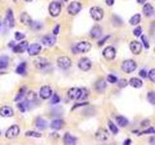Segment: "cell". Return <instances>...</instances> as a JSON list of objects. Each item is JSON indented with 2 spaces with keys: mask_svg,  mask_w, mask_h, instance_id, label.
Here are the masks:
<instances>
[{
  "mask_svg": "<svg viewBox=\"0 0 155 145\" xmlns=\"http://www.w3.org/2000/svg\"><path fill=\"white\" fill-rule=\"evenodd\" d=\"M20 134V127L18 125H13L6 131V137L7 138H15L19 135Z\"/></svg>",
  "mask_w": 155,
  "mask_h": 145,
  "instance_id": "cell-7",
  "label": "cell"
},
{
  "mask_svg": "<svg viewBox=\"0 0 155 145\" xmlns=\"http://www.w3.org/2000/svg\"><path fill=\"white\" fill-rule=\"evenodd\" d=\"M139 74H140V77H141L143 78H145V77H147V72L145 71V70H141V71L139 72Z\"/></svg>",
  "mask_w": 155,
  "mask_h": 145,
  "instance_id": "cell-47",
  "label": "cell"
},
{
  "mask_svg": "<svg viewBox=\"0 0 155 145\" xmlns=\"http://www.w3.org/2000/svg\"><path fill=\"white\" fill-rule=\"evenodd\" d=\"M108 125H109V128H110L111 131L114 134H118V129H117V127L115 126V124H114V122L109 121V122H108Z\"/></svg>",
  "mask_w": 155,
  "mask_h": 145,
  "instance_id": "cell-34",
  "label": "cell"
},
{
  "mask_svg": "<svg viewBox=\"0 0 155 145\" xmlns=\"http://www.w3.org/2000/svg\"><path fill=\"white\" fill-rule=\"evenodd\" d=\"M146 98H147V101L150 104H155V92H153V91L148 92L147 96H146Z\"/></svg>",
  "mask_w": 155,
  "mask_h": 145,
  "instance_id": "cell-35",
  "label": "cell"
},
{
  "mask_svg": "<svg viewBox=\"0 0 155 145\" xmlns=\"http://www.w3.org/2000/svg\"><path fill=\"white\" fill-rule=\"evenodd\" d=\"M51 95H53V90H51V88L49 85L43 86L40 89V96H41L42 99L47 100V99L50 98Z\"/></svg>",
  "mask_w": 155,
  "mask_h": 145,
  "instance_id": "cell-14",
  "label": "cell"
},
{
  "mask_svg": "<svg viewBox=\"0 0 155 145\" xmlns=\"http://www.w3.org/2000/svg\"><path fill=\"white\" fill-rule=\"evenodd\" d=\"M35 126H36V128H38L39 130H45V129H47L48 124H47V122L45 120H43L42 118H38V119L36 120Z\"/></svg>",
  "mask_w": 155,
  "mask_h": 145,
  "instance_id": "cell-29",
  "label": "cell"
},
{
  "mask_svg": "<svg viewBox=\"0 0 155 145\" xmlns=\"http://www.w3.org/2000/svg\"><path fill=\"white\" fill-rule=\"evenodd\" d=\"M128 84V82H127V80H120L119 81H118V87L119 88H124V87H126V85Z\"/></svg>",
  "mask_w": 155,
  "mask_h": 145,
  "instance_id": "cell-46",
  "label": "cell"
},
{
  "mask_svg": "<svg viewBox=\"0 0 155 145\" xmlns=\"http://www.w3.org/2000/svg\"><path fill=\"white\" fill-rule=\"evenodd\" d=\"M24 1H26V2H31V1H33V0H24Z\"/></svg>",
  "mask_w": 155,
  "mask_h": 145,
  "instance_id": "cell-56",
  "label": "cell"
},
{
  "mask_svg": "<svg viewBox=\"0 0 155 145\" xmlns=\"http://www.w3.org/2000/svg\"><path fill=\"white\" fill-rule=\"evenodd\" d=\"M146 0H137V2L139 4H144Z\"/></svg>",
  "mask_w": 155,
  "mask_h": 145,
  "instance_id": "cell-54",
  "label": "cell"
},
{
  "mask_svg": "<svg viewBox=\"0 0 155 145\" xmlns=\"http://www.w3.org/2000/svg\"><path fill=\"white\" fill-rule=\"evenodd\" d=\"M9 64V58L7 56L0 57V69H5Z\"/></svg>",
  "mask_w": 155,
  "mask_h": 145,
  "instance_id": "cell-32",
  "label": "cell"
},
{
  "mask_svg": "<svg viewBox=\"0 0 155 145\" xmlns=\"http://www.w3.org/2000/svg\"><path fill=\"white\" fill-rule=\"evenodd\" d=\"M121 69H122V71L125 72L126 74H130V73H133L137 69V64L134 60L128 59L122 63Z\"/></svg>",
  "mask_w": 155,
  "mask_h": 145,
  "instance_id": "cell-2",
  "label": "cell"
},
{
  "mask_svg": "<svg viewBox=\"0 0 155 145\" xmlns=\"http://www.w3.org/2000/svg\"><path fill=\"white\" fill-rule=\"evenodd\" d=\"M42 43L44 44L47 47H53L55 43H56V38H55V35H46V36L43 37Z\"/></svg>",
  "mask_w": 155,
  "mask_h": 145,
  "instance_id": "cell-12",
  "label": "cell"
},
{
  "mask_svg": "<svg viewBox=\"0 0 155 145\" xmlns=\"http://www.w3.org/2000/svg\"><path fill=\"white\" fill-rule=\"evenodd\" d=\"M59 102H60V98H59V96L57 94H53V96H51V104H56Z\"/></svg>",
  "mask_w": 155,
  "mask_h": 145,
  "instance_id": "cell-45",
  "label": "cell"
},
{
  "mask_svg": "<svg viewBox=\"0 0 155 145\" xmlns=\"http://www.w3.org/2000/svg\"><path fill=\"white\" fill-rule=\"evenodd\" d=\"M63 141H64V144H67V145H74L77 143V138L75 137H73L69 133L65 134L63 137Z\"/></svg>",
  "mask_w": 155,
  "mask_h": 145,
  "instance_id": "cell-22",
  "label": "cell"
},
{
  "mask_svg": "<svg viewBox=\"0 0 155 145\" xmlns=\"http://www.w3.org/2000/svg\"><path fill=\"white\" fill-rule=\"evenodd\" d=\"M141 33H143V28H141V26H138L137 28L134 29V31H133V34H134V36L136 37H140Z\"/></svg>",
  "mask_w": 155,
  "mask_h": 145,
  "instance_id": "cell-41",
  "label": "cell"
},
{
  "mask_svg": "<svg viewBox=\"0 0 155 145\" xmlns=\"http://www.w3.org/2000/svg\"><path fill=\"white\" fill-rule=\"evenodd\" d=\"M81 10V4L78 1H74V2H71L69 4V6L67 8V11L70 15L72 16H75L77 14H79Z\"/></svg>",
  "mask_w": 155,
  "mask_h": 145,
  "instance_id": "cell-5",
  "label": "cell"
},
{
  "mask_svg": "<svg viewBox=\"0 0 155 145\" xmlns=\"http://www.w3.org/2000/svg\"><path fill=\"white\" fill-rule=\"evenodd\" d=\"M143 12H144V14L145 17H151L153 15V13H154V9L149 3H146L144 5Z\"/></svg>",
  "mask_w": 155,
  "mask_h": 145,
  "instance_id": "cell-26",
  "label": "cell"
},
{
  "mask_svg": "<svg viewBox=\"0 0 155 145\" xmlns=\"http://www.w3.org/2000/svg\"><path fill=\"white\" fill-rule=\"evenodd\" d=\"M109 38H110L109 36H107L106 38H104V39H103V40H102V41H100V42H98V45H99V46H102V45H103V44H104V43H105V42H106V41L108 40V39H109Z\"/></svg>",
  "mask_w": 155,
  "mask_h": 145,
  "instance_id": "cell-51",
  "label": "cell"
},
{
  "mask_svg": "<svg viewBox=\"0 0 155 145\" xmlns=\"http://www.w3.org/2000/svg\"><path fill=\"white\" fill-rule=\"evenodd\" d=\"M130 50L134 54H140L143 50V45L138 41H132L130 43Z\"/></svg>",
  "mask_w": 155,
  "mask_h": 145,
  "instance_id": "cell-15",
  "label": "cell"
},
{
  "mask_svg": "<svg viewBox=\"0 0 155 145\" xmlns=\"http://www.w3.org/2000/svg\"><path fill=\"white\" fill-rule=\"evenodd\" d=\"M107 80L109 81L110 83H116L118 81L117 77H116L114 74H109V76L107 77Z\"/></svg>",
  "mask_w": 155,
  "mask_h": 145,
  "instance_id": "cell-40",
  "label": "cell"
},
{
  "mask_svg": "<svg viewBox=\"0 0 155 145\" xmlns=\"http://www.w3.org/2000/svg\"><path fill=\"white\" fill-rule=\"evenodd\" d=\"M150 143H151V144H155V137H151V138H150Z\"/></svg>",
  "mask_w": 155,
  "mask_h": 145,
  "instance_id": "cell-55",
  "label": "cell"
},
{
  "mask_svg": "<svg viewBox=\"0 0 155 145\" xmlns=\"http://www.w3.org/2000/svg\"><path fill=\"white\" fill-rule=\"evenodd\" d=\"M106 4L108 6H113L114 4V0H106Z\"/></svg>",
  "mask_w": 155,
  "mask_h": 145,
  "instance_id": "cell-50",
  "label": "cell"
},
{
  "mask_svg": "<svg viewBox=\"0 0 155 145\" xmlns=\"http://www.w3.org/2000/svg\"><path fill=\"white\" fill-rule=\"evenodd\" d=\"M5 24L9 28H13L15 26V19H14V14H13V11L11 9L7 11V14L5 17V20H4Z\"/></svg>",
  "mask_w": 155,
  "mask_h": 145,
  "instance_id": "cell-11",
  "label": "cell"
},
{
  "mask_svg": "<svg viewBox=\"0 0 155 145\" xmlns=\"http://www.w3.org/2000/svg\"><path fill=\"white\" fill-rule=\"evenodd\" d=\"M64 126V122L62 119H54L50 123V128L53 130H61Z\"/></svg>",
  "mask_w": 155,
  "mask_h": 145,
  "instance_id": "cell-23",
  "label": "cell"
},
{
  "mask_svg": "<svg viewBox=\"0 0 155 145\" xmlns=\"http://www.w3.org/2000/svg\"><path fill=\"white\" fill-rule=\"evenodd\" d=\"M42 50V47L41 45H39L37 43H34L32 45L28 46L27 47V51H28V54L31 55V56H36L41 52Z\"/></svg>",
  "mask_w": 155,
  "mask_h": 145,
  "instance_id": "cell-10",
  "label": "cell"
},
{
  "mask_svg": "<svg viewBox=\"0 0 155 145\" xmlns=\"http://www.w3.org/2000/svg\"><path fill=\"white\" fill-rule=\"evenodd\" d=\"M115 120L119 127H126L128 125V119L124 116H116Z\"/></svg>",
  "mask_w": 155,
  "mask_h": 145,
  "instance_id": "cell-28",
  "label": "cell"
},
{
  "mask_svg": "<svg viewBox=\"0 0 155 145\" xmlns=\"http://www.w3.org/2000/svg\"><path fill=\"white\" fill-rule=\"evenodd\" d=\"M90 16L94 20L99 21L104 17V11L100 7H92L90 9Z\"/></svg>",
  "mask_w": 155,
  "mask_h": 145,
  "instance_id": "cell-4",
  "label": "cell"
},
{
  "mask_svg": "<svg viewBox=\"0 0 155 145\" xmlns=\"http://www.w3.org/2000/svg\"><path fill=\"white\" fill-rule=\"evenodd\" d=\"M0 115L2 117H12L14 115V111H13V108L8 107V105H4L1 108H0Z\"/></svg>",
  "mask_w": 155,
  "mask_h": 145,
  "instance_id": "cell-18",
  "label": "cell"
},
{
  "mask_svg": "<svg viewBox=\"0 0 155 145\" xmlns=\"http://www.w3.org/2000/svg\"><path fill=\"white\" fill-rule=\"evenodd\" d=\"M0 20H1V19H0Z\"/></svg>",
  "mask_w": 155,
  "mask_h": 145,
  "instance_id": "cell-59",
  "label": "cell"
},
{
  "mask_svg": "<svg viewBox=\"0 0 155 145\" xmlns=\"http://www.w3.org/2000/svg\"><path fill=\"white\" fill-rule=\"evenodd\" d=\"M107 87V83L104 80H99L96 83H95V90L99 93H102V92H104L105 89Z\"/></svg>",
  "mask_w": 155,
  "mask_h": 145,
  "instance_id": "cell-24",
  "label": "cell"
},
{
  "mask_svg": "<svg viewBox=\"0 0 155 145\" xmlns=\"http://www.w3.org/2000/svg\"><path fill=\"white\" fill-rule=\"evenodd\" d=\"M129 84L132 87H134V88H141V87L143 86V81H141L140 78L132 77L130 78V80H129Z\"/></svg>",
  "mask_w": 155,
  "mask_h": 145,
  "instance_id": "cell-27",
  "label": "cell"
},
{
  "mask_svg": "<svg viewBox=\"0 0 155 145\" xmlns=\"http://www.w3.org/2000/svg\"><path fill=\"white\" fill-rule=\"evenodd\" d=\"M30 27H31L33 30H39V29H41L43 27V24L41 23H39V21H34V23L32 21Z\"/></svg>",
  "mask_w": 155,
  "mask_h": 145,
  "instance_id": "cell-38",
  "label": "cell"
},
{
  "mask_svg": "<svg viewBox=\"0 0 155 145\" xmlns=\"http://www.w3.org/2000/svg\"><path fill=\"white\" fill-rule=\"evenodd\" d=\"M79 68L84 72H87L91 68V61L88 58H81L79 61Z\"/></svg>",
  "mask_w": 155,
  "mask_h": 145,
  "instance_id": "cell-13",
  "label": "cell"
},
{
  "mask_svg": "<svg viewBox=\"0 0 155 145\" xmlns=\"http://www.w3.org/2000/svg\"><path fill=\"white\" fill-rule=\"evenodd\" d=\"M131 143H132L131 139H126L125 141L123 142V144H124V145H129V144H131Z\"/></svg>",
  "mask_w": 155,
  "mask_h": 145,
  "instance_id": "cell-53",
  "label": "cell"
},
{
  "mask_svg": "<svg viewBox=\"0 0 155 145\" xmlns=\"http://www.w3.org/2000/svg\"><path fill=\"white\" fill-rule=\"evenodd\" d=\"M20 23L25 26H30L32 23V19L30 17V16L27 14V13H23V14H20Z\"/></svg>",
  "mask_w": 155,
  "mask_h": 145,
  "instance_id": "cell-19",
  "label": "cell"
},
{
  "mask_svg": "<svg viewBox=\"0 0 155 145\" xmlns=\"http://www.w3.org/2000/svg\"><path fill=\"white\" fill-rule=\"evenodd\" d=\"M141 42H143L144 47L145 48H149V43H148L147 38H146L144 35H141Z\"/></svg>",
  "mask_w": 155,
  "mask_h": 145,
  "instance_id": "cell-44",
  "label": "cell"
},
{
  "mask_svg": "<svg viewBox=\"0 0 155 145\" xmlns=\"http://www.w3.org/2000/svg\"><path fill=\"white\" fill-rule=\"evenodd\" d=\"M95 137L98 140H100V141H106L108 137H109V134H108V131L105 129H100L96 133Z\"/></svg>",
  "mask_w": 155,
  "mask_h": 145,
  "instance_id": "cell-20",
  "label": "cell"
},
{
  "mask_svg": "<svg viewBox=\"0 0 155 145\" xmlns=\"http://www.w3.org/2000/svg\"><path fill=\"white\" fill-rule=\"evenodd\" d=\"M59 30H60V25L59 24H56V25H55L54 29H53V35H55V36H56V35L59 33Z\"/></svg>",
  "mask_w": 155,
  "mask_h": 145,
  "instance_id": "cell-48",
  "label": "cell"
},
{
  "mask_svg": "<svg viewBox=\"0 0 155 145\" xmlns=\"http://www.w3.org/2000/svg\"><path fill=\"white\" fill-rule=\"evenodd\" d=\"M89 95V91L87 88H81V95L80 100H85Z\"/></svg>",
  "mask_w": 155,
  "mask_h": 145,
  "instance_id": "cell-39",
  "label": "cell"
},
{
  "mask_svg": "<svg viewBox=\"0 0 155 145\" xmlns=\"http://www.w3.org/2000/svg\"><path fill=\"white\" fill-rule=\"evenodd\" d=\"M36 100H37V94L35 93V92H33V91L28 92V93L26 94V101H25L27 105H28V108H29V104H33L34 102H36Z\"/></svg>",
  "mask_w": 155,
  "mask_h": 145,
  "instance_id": "cell-25",
  "label": "cell"
},
{
  "mask_svg": "<svg viewBox=\"0 0 155 145\" xmlns=\"http://www.w3.org/2000/svg\"><path fill=\"white\" fill-rule=\"evenodd\" d=\"M102 35V28L100 26H93L92 29L90 30V36H91L93 39H98L100 38Z\"/></svg>",
  "mask_w": 155,
  "mask_h": 145,
  "instance_id": "cell-21",
  "label": "cell"
},
{
  "mask_svg": "<svg viewBox=\"0 0 155 145\" xmlns=\"http://www.w3.org/2000/svg\"><path fill=\"white\" fill-rule=\"evenodd\" d=\"M91 47H92L91 44L88 42H81L74 47L73 52H74V53H78V52H79V53H87V52L90 50Z\"/></svg>",
  "mask_w": 155,
  "mask_h": 145,
  "instance_id": "cell-1",
  "label": "cell"
},
{
  "mask_svg": "<svg viewBox=\"0 0 155 145\" xmlns=\"http://www.w3.org/2000/svg\"><path fill=\"white\" fill-rule=\"evenodd\" d=\"M141 17L140 14H136L133 16L130 20H129V23H130L131 25H137V24H139L141 23Z\"/></svg>",
  "mask_w": 155,
  "mask_h": 145,
  "instance_id": "cell-30",
  "label": "cell"
},
{
  "mask_svg": "<svg viewBox=\"0 0 155 145\" xmlns=\"http://www.w3.org/2000/svg\"><path fill=\"white\" fill-rule=\"evenodd\" d=\"M61 9L62 6L61 4L57 1H53L50 4L49 6V12H50V15L53 17H56L59 16V14L61 13Z\"/></svg>",
  "mask_w": 155,
  "mask_h": 145,
  "instance_id": "cell-3",
  "label": "cell"
},
{
  "mask_svg": "<svg viewBox=\"0 0 155 145\" xmlns=\"http://www.w3.org/2000/svg\"><path fill=\"white\" fill-rule=\"evenodd\" d=\"M85 104H87V103H83V104H76L75 107H73L72 108V110H75V109L78 107H81V105H85Z\"/></svg>",
  "mask_w": 155,
  "mask_h": 145,
  "instance_id": "cell-52",
  "label": "cell"
},
{
  "mask_svg": "<svg viewBox=\"0 0 155 145\" xmlns=\"http://www.w3.org/2000/svg\"><path fill=\"white\" fill-rule=\"evenodd\" d=\"M143 134H155V130H154L153 128H149L147 131H144Z\"/></svg>",
  "mask_w": 155,
  "mask_h": 145,
  "instance_id": "cell-49",
  "label": "cell"
},
{
  "mask_svg": "<svg viewBox=\"0 0 155 145\" xmlns=\"http://www.w3.org/2000/svg\"><path fill=\"white\" fill-rule=\"evenodd\" d=\"M16 73L18 74H25V73H26V63H20L17 68Z\"/></svg>",
  "mask_w": 155,
  "mask_h": 145,
  "instance_id": "cell-31",
  "label": "cell"
},
{
  "mask_svg": "<svg viewBox=\"0 0 155 145\" xmlns=\"http://www.w3.org/2000/svg\"><path fill=\"white\" fill-rule=\"evenodd\" d=\"M64 1H65V2H67V1H68V0H64Z\"/></svg>",
  "mask_w": 155,
  "mask_h": 145,
  "instance_id": "cell-57",
  "label": "cell"
},
{
  "mask_svg": "<svg viewBox=\"0 0 155 145\" xmlns=\"http://www.w3.org/2000/svg\"><path fill=\"white\" fill-rule=\"evenodd\" d=\"M0 135H1V131H0Z\"/></svg>",
  "mask_w": 155,
  "mask_h": 145,
  "instance_id": "cell-58",
  "label": "cell"
},
{
  "mask_svg": "<svg viewBox=\"0 0 155 145\" xmlns=\"http://www.w3.org/2000/svg\"><path fill=\"white\" fill-rule=\"evenodd\" d=\"M81 95V88H71L68 90V98L72 101L80 100Z\"/></svg>",
  "mask_w": 155,
  "mask_h": 145,
  "instance_id": "cell-9",
  "label": "cell"
},
{
  "mask_svg": "<svg viewBox=\"0 0 155 145\" xmlns=\"http://www.w3.org/2000/svg\"><path fill=\"white\" fill-rule=\"evenodd\" d=\"M25 94H26V88H25V87H21V88L20 89V91H19L18 95H17V97L15 98V101H16V102H18V101H20L21 98H23V96Z\"/></svg>",
  "mask_w": 155,
  "mask_h": 145,
  "instance_id": "cell-33",
  "label": "cell"
},
{
  "mask_svg": "<svg viewBox=\"0 0 155 145\" xmlns=\"http://www.w3.org/2000/svg\"><path fill=\"white\" fill-rule=\"evenodd\" d=\"M27 47H28V42L27 41H23L20 42V44H18L17 46L14 47L13 50L17 53H23L25 50H27Z\"/></svg>",
  "mask_w": 155,
  "mask_h": 145,
  "instance_id": "cell-16",
  "label": "cell"
},
{
  "mask_svg": "<svg viewBox=\"0 0 155 145\" xmlns=\"http://www.w3.org/2000/svg\"><path fill=\"white\" fill-rule=\"evenodd\" d=\"M25 137H41L42 134L36 133V131H28L25 133Z\"/></svg>",
  "mask_w": 155,
  "mask_h": 145,
  "instance_id": "cell-37",
  "label": "cell"
},
{
  "mask_svg": "<svg viewBox=\"0 0 155 145\" xmlns=\"http://www.w3.org/2000/svg\"><path fill=\"white\" fill-rule=\"evenodd\" d=\"M57 65L59 68H61L63 70L69 69L72 65V61L71 59L67 56H61L57 59Z\"/></svg>",
  "mask_w": 155,
  "mask_h": 145,
  "instance_id": "cell-6",
  "label": "cell"
},
{
  "mask_svg": "<svg viewBox=\"0 0 155 145\" xmlns=\"http://www.w3.org/2000/svg\"><path fill=\"white\" fill-rule=\"evenodd\" d=\"M17 107H18V108L20 109V112H25L27 110V108H28V105L26 104V102H23V103H19L18 104H17Z\"/></svg>",
  "mask_w": 155,
  "mask_h": 145,
  "instance_id": "cell-36",
  "label": "cell"
},
{
  "mask_svg": "<svg viewBox=\"0 0 155 145\" xmlns=\"http://www.w3.org/2000/svg\"><path fill=\"white\" fill-rule=\"evenodd\" d=\"M116 55V50L114 47H107L104 50H103V56L108 60H113Z\"/></svg>",
  "mask_w": 155,
  "mask_h": 145,
  "instance_id": "cell-8",
  "label": "cell"
},
{
  "mask_svg": "<svg viewBox=\"0 0 155 145\" xmlns=\"http://www.w3.org/2000/svg\"><path fill=\"white\" fill-rule=\"evenodd\" d=\"M24 38H25V35L23 33H20L19 31L15 33V39L17 41H21V40H23Z\"/></svg>",
  "mask_w": 155,
  "mask_h": 145,
  "instance_id": "cell-43",
  "label": "cell"
},
{
  "mask_svg": "<svg viewBox=\"0 0 155 145\" xmlns=\"http://www.w3.org/2000/svg\"><path fill=\"white\" fill-rule=\"evenodd\" d=\"M34 65L38 69H45L46 67L49 66V61L46 58H43V57H38V58L34 61Z\"/></svg>",
  "mask_w": 155,
  "mask_h": 145,
  "instance_id": "cell-17",
  "label": "cell"
},
{
  "mask_svg": "<svg viewBox=\"0 0 155 145\" xmlns=\"http://www.w3.org/2000/svg\"><path fill=\"white\" fill-rule=\"evenodd\" d=\"M148 78L150 80V81L155 82V69H151L148 72Z\"/></svg>",
  "mask_w": 155,
  "mask_h": 145,
  "instance_id": "cell-42",
  "label": "cell"
}]
</instances>
